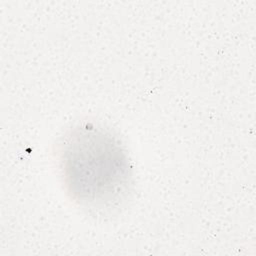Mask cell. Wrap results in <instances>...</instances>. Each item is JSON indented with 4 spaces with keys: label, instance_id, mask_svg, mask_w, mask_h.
Returning a JSON list of instances; mask_svg holds the SVG:
<instances>
[{
    "label": "cell",
    "instance_id": "1",
    "mask_svg": "<svg viewBox=\"0 0 256 256\" xmlns=\"http://www.w3.org/2000/svg\"><path fill=\"white\" fill-rule=\"evenodd\" d=\"M59 167L69 196L94 210L121 203L131 184V166L119 138L102 125L79 124L59 145Z\"/></svg>",
    "mask_w": 256,
    "mask_h": 256
}]
</instances>
